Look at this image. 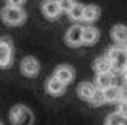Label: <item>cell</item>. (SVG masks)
I'll return each mask as SVG.
<instances>
[{"label": "cell", "instance_id": "5b68a950", "mask_svg": "<svg viewBox=\"0 0 127 125\" xmlns=\"http://www.w3.org/2000/svg\"><path fill=\"white\" fill-rule=\"evenodd\" d=\"M39 70H41V65H39V62H37L34 57H25V59L21 60V63H20V72H21V75H25V76L28 78H34L39 75Z\"/></svg>", "mask_w": 127, "mask_h": 125}, {"label": "cell", "instance_id": "4316f807", "mask_svg": "<svg viewBox=\"0 0 127 125\" xmlns=\"http://www.w3.org/2000/svg\"><path fill=\"white\" fill-rule=\"evenodd\" d=\"M126 68H127V67H126Z\"/></svg>", "mask_w": 127, "mask_h": 125}, {"label": "cell", "instance_id": "484cf974", "mask_svg": "<svg viewBox=\"0 0 127 125\" xmlns=\"http://www.w3.org/2000/svg\"><path fill=\"white\" fill-rule=\"evenodd\" d=\"M0 125H3V124H2V120H0Z\"/></svg>", "mask_w": 127, "mask_h": 125}, {"label": "cell", "instance_id": "8992f818", "mask_svg": "<svg viewBox=\"0 0 127 125\" xmlns=\"http://www.w3.org/2000/svg\"><path fill=\"white\" fill-rule=\"evenodd\" d=\"M65 42L70 47H80L83 44V26L73 25L65 33Z\"/></svg>", "mask_w": 127, "mask_h": 125}, {"label": "cell", "instance_id": "277c9868", "mask_svg": "<svg viewBox=\"0 0 127 125\" xmlns=\"http://www.w3.org/2000/svg\"><path fill=\"white\" fill-rule=\"evenodd\" d=\"M13 63V47L11 42L3 37L0 39V68H8Z\"/></svg>", "mask_w": 127, "mask_h": 125}, {"label": "cell", "instance_id": "5bb4252c", "mask_svg": "<svg viewBox=\"0 0 127 125\" xmlns=\"http://www.w3.org/2000/svg\"><path fill=\"white\" fill-rule=\"evenodd\" d=\"M95 89H96V86H95L93 83L83 81V83H80V85H78V88H77V93H78L80 99H83V101H86V102H88V101L91 99V96H93Z\"/></svg>", "mask_w": 127, "mask_h": 125}, {"label": "cell", "instance_id": "2e32d148", "mask_svg": "<svg viewBox=\"0 0 127 125\" xmlns=\"http://www.w3.org/2000/svg\"><path fill=\"white\" fill-rule=\"evenodd\" d=\"M101 15L99 7L96 5H85V11H83V21L86 23H95Z\"/></svg>", "mask_w": 127, "mask_h": 125}, {"label": "cell", "instance_id": "8fae6325", "mask_svg": "<svg viewBox=\"0 0 127 125\" xmlns=\"http://www.w3.org/2000/svg\"><path fill=\"white\" fill-rule=\"evenodd\" d=\"M112 85H114V75H112V72H108V73H96V78H95V86H96V88L106 89Z\"/></svg>", "mask_w": 127, "mask_h": 125}, {"label": "cell", "instance_id": "ba28073f", "mask_svg": "<svg viewBox=\"0 0 127 125\" xmlns=\"http://www.w3.org/2000/svg\"><path fill=\"white\" fill-rule=\"evenodd\" d=\"M54 76L57 80H60L64 85H70L75 78V70L72 65H59L54 70Z\"/></svg>", "mask_w": 127, "mask_h": 125}, {"label": "cell", "instance_id": "4fadbf2b", "mask_svg": "<svg viewBox=\"0 0 127 125\" xmlns=\"http://www.w3.org/2000/svg\"><path fill=\"white\" fill-rule=\"evenodd\" d=\"M93 70H95V73H108V72H112L111 60H109L106 55L98 57L93 62Z\"/></svg>", "mask_w": 127, "mask_h": 125}, {"label": "cell", "instance_id": "7402d4cb", "mask_svg": "<svg viewBox=\"0 0 127 125\" xmlns=\"http://www.w3.org/2000/svg\"><path fill=\"white\" fill-rule=\"evenodd\" d=\"M7 2V5H11V7H21L26 0H5Z\"/></svg>", "mask_w": 127, "mask_h": 125}, {"label": "cell", "instance_id": "44dd1931", "mask_svg": "<svg viewBox=\"0 0 127 125\" xmlns=\"http://www.w3.org/2000/svg\"><path fill=\"white\" fill-rule=\"evenodd\" d=\"M117 112H119L124 119H127V102L126 101H119V109H117Z\"/></svg>", "mask_w": 127, "mask_h": 125}, {"label": "cell", "instance_id": "9c48e42d", "mask_svg": "<svg viewBox=\"0 0 127 125\" xmlns=\"http://www.w3.org/2000/svg\"><path fill=\"white\" fill-rule=\"evenodd\" d=\"M65 88H67V85H64L62 81L57 80L54 75L46 80V91L51 96H62L65 93Z\"/></svg>", "mask_w": 127, "mask_h": 125}, {"label": "cell", "instance_id": "d6986e66", "mask_svg": "<svg viewBox=\"0 0 127 125\" xmlns=\"http://www.w3.org/2000/svg\"><path fill=\"white\" fill-rule=\"evenodd\" d=\"M88 102L91 104V106H103V104L106 102L104 101V93H103V89H99V88H96L95 89V93H93V96H91V99L88 101Z\"/></svg>", "mask_w": 127, "mask_h": 125}, {"label": "cell", "instance_id": "ffe728a7", "mask_svg": "<svg viewBox=\"0 0 127 125\" xmlns=\"http://www.w3.org/2000/svg\"><path fill=\"white\" fill-rule=\"evenodd\" d=\"M75 3H77V0H59V5L62 8V11H67V13Z\"/></svg>", "mask_w": 127, "mask_h": 125}, {"label": "cell", "instance_id": "52a82bcc", "mask_svg": "<svg viewBox=\"0 0 127 125\" xmlns=\"http://www.w3.org/2000/svg\"><path fill=\"white\" fill-rule=\"evenodd\" d=\"M41 11L47 20H56L62 13V8L59 5V0H44L41 5Z\"/></svg>", "mask_w": 127, "mask_h": 125}, {"label": "cell", "instance_id": "7a4b0ae2", "mask_svg": "<svg viewBox=\"0 0 127 125\" xmlns=\"http://www.w3.org/2000/svg\"><path fill=\"white\" fill-rule=\"evenodd\" d=\"M106 57L111 60L112 72H124L127 67V50L124 46H114L106 50Z\"/></svg>", "mask_w": 127, "mask_h": 125}, {"label": "cell", "instance_id": "603a6c76", "mask_svg": "<svg viewBox=\"0 0 127 125\" xmlns=\"http://www.w3.org/2000/svg\"><path fill=\"white\" fill-rule=\"evenodd\" d=\"M121 101H126L127 102V83L124 86H121Z\"/></svg>", "mask_w": 127, "mask_h": 125}, {"label": "cell", "instance_id": "7c38bea8", "mask_svg": "<svg viewBox=\"0 0 127 125\" xmlns=\"http://www.w3.org/2000/svg\"><path fill=\"white\" fill-rule=\"evenodd\" d=\"M99 39V31L95 26H85L83 28V44L93 46L95 42H98Z\"/></svg>", "mask_w": 127, "mask_h": 125}, {"label": "cell", "instance_id": "cb8c5ba5", "mask_svg": "<svg viewBox=\"0 0 127 125\" xmlns=\"http://www.w3.org/2000/svg\"><path fill=\"white\" fill-rule=\"evenodd\" d=\"M122 76H124V83H127V68L122 72Z\"/></svg>", "mask_w": 127, "mask_h": 125}, {"label": "cell", "instance_id": "d4e9b609", "mask_svg": "<svg viewBox=\"0 0 127 125\" xmlns=\"http://www.w3.org/2000/svg\"><path fill=\"white\" fill-rule=\"evenodd\" d=\"M124 49H126V50H127V42H126V44H124Z\"/></svg>", "mask_w": 127, "mask_h": 125}, {"label": "cell", "instance_id": "9a60e30c", "mask_svg": "<svg viewBox=\"0 0 127 125\" xmlns=\"http://www.w3.org/2000/svg\"><path fill=\"white\" fill-rule=\"evenodd\" d=\"M103 93H104V101L109 104H114V102H119L121 101V86L112 85L109 88L103 89Z\"/></svg>", "mask_w": 127, "mask_h": 125}, {"label": "cell", "instance_id": "6da1fadb", "mask_svg": "<svg viewBox=\"0 0 127 125\" xmlns=\"http://www.w3.org/2000/svg\"><path fill=\"white\" fill-rule=\"evenodd\" d=\"M0 16L3 20L5 25L8 26H21L26 21V13L21 7H11V5H5L0 11Z\"/></svg>", "mask_w": 127, "mask_h": 125}, {"label": "cell", "instance_id": "ac0fdd59", "mask_svg": "<svg viewBox=\"0 0 127 125\" xmlns=\"http://www.w3.org/2000/svg\"><path fill=\"white\" fill-rule=\"evenodd\" d=\"M104 125H127V119H124L119 112H112L106 117Z\"/></svg>", "mask_w": 127, "mask_h": 125}, {"label": "cell", "instance_id": "3957f363", "mask_svg": "<svg viewBox=\"0 0 127 125\" xmlns=\"http://www.w3.org/2000/svg\"><path fill=\"white\" fill-rule=\"evenodd\" d=\"M10 120L13 125H33L34 115L31 109L25 104H16L10 110Z\"/></svg>", "mask_w": 127, "mask_h": 125}, {"label": "cell", "instance_id": "e0dca14e", "mask_svg": "<svg viewBox=\"0 0 127 125\" xmlns=\"http://www.w3.org/2000/svg\"><path fill=\"white\" fill-rule=\"evenodd\" d=\"M83 11H85V5L75 3L73 7L68 10V18L77 23V21H80V20H83Z\"/></svg>", "mask_w": 127, "mask_h": 125}, {"label": "cell", "instance_id": "30bf717a", "mask_svg": "<svg viewBox=\"0 0 127 125\" xmlns=\"http://www.w3.org/2000/svg\"><path fill=\"white\" fill-rule=\"evenodd\" d=\"M111 37L119 46H124L127 42V26L126 25H114L111 28Z\"/></svg>", "mask_w": 127, "mask_h": 125}]
</instances>
